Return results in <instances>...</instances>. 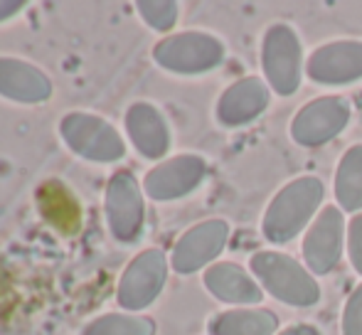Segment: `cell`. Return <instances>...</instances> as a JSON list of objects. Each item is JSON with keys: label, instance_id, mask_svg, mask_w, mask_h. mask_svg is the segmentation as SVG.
<instances>
[{"label": "cell", "instance_id": "3957f363", "mask_svg": "<svg viewBox=\"0 0 362 335\" xmlns=\"http://www.w3.org/2000/svg\"><path fill=\"white\" fill-rule=\"evenodd\" d=\"M153 59L165 72L195 77L217 69L227 59V47L219 37L202 30L168 35L153 47Z\"/></svg>", "mask_w": 362, "mask_h": 335}, {"label": "cell", "instance_id": "8992f818", "mask_svg": "<svg viewBox=\"0 0 362 335\" xmlns=\"http://www.w3.org/2000/svg\"><path fill=\"white\" fill-rule=\"evenodd\" d=\"M62 139L76 155L96 163H114L124 158L126 146L109 121L91 114H69L62 119Z\"/></svg>", "mask_w": 362, "mask_h": 335}, {"label": "cell", "instance_id": "30bf717a", "mask_svg": "<svg viewBox=\"0 0 362 335\" xmlns=\"http://www.w3.org/2000/svg\"><path fill=\"white\" fill-rule=\"evenodd\" d=\"M207 177V160L195 153L173 155L156 165L144 180V190L151 200L170 202L195 192Z\"/></svg>", "mask_w": 362, "mask_h": 335}, {"label": "cell", "instance_id": "9c48e42d", "mask_svg": "<svg viewBox=\"0 0 362 335\" xmlns=\"http://www.w3.org/2000/svg\"><path fill=\"white\" fill-rule=\"evenodd\" d=\"M305 74L320 86H345L362 79V40H333L305 59Z\"/></svg>", "mask_w": 362, "mask_h": 335}, {"label": "cell", "instance_id": "2e32d148", "mask_svg": "<svg viewBox=\"0 0 362 335\" xmlns=\"http://www.w3.org/2000/svg\"><path fill=\"white\" fill-rule=\"evenodd\" d=\"M52 94L49 79L23 59L0 57V96L23 104H40Z\"/></svg>", "mask_w": 362, "mask_h": 335}, {"label": "cell", "instance_id": "6da1fadb", "mask_svg": "<svg viewBox=\"0 0 362 335\" xmlns=\"http://www.w3.org/2000/svg\"><path fill=\"white\" fill-rule=\"evenodd\" d=\"M325 200V185L315 175H300L286 182L272 197L262 220V235L269 245H288L313 225Z\"/></svg>", "mask_w": 362, "mask_h": 335}, {"label": "cell", "instance_id": "8fae6325", "mask_svg": "<svg viewBox=\"0 0 362 335\" xmlns=\"http://www.w3.org/2000/svg\"><path fill=\"white\" fill-rule=\"evenodd\" d=\"M168 281V257L160 249L141 252L119 281V303L129 311L148 308Z\"/></svg>", "mask_w": 362, "mask_h": 335}, {"label": "cell", "instance_id": "5b68a950", "mask_svg": "<svg viewBox=\"0 0 362 335\" xmlns=\"http://www.w3.org/2000/svg\"><path fill=\"white\" fill-rule=\"evenodd\" d=\"M350 119H353V106L345 96H318L300 106L298 114L291 119L288 131L296 146L320 148L338 139L348 129Z\"/></svg>", "mask_w": 362, "mask_h": 335}, {"label": "cell", "instance_id": "9a60e30c", "mask_svg": "<svg viewBox=\"0 0 362 335\" xmlns=\"http://www.w3.org/2000/svg\"><path fill=\"white\" fill-rule=\"evenodd\" d=\"M126 131L144 158L158 160L170 151V129L165 116L148 101H139L126 111Z\"/></svg>", "mask_w": 362, "mask_h": 335}, {"label": "cell", "instance_id": "7c38bea8", "mask_svg": "<svg viewBox=\"0 0 362 335\" xmlns=\"http://www.w3.org/2000/svg\"><path fill=\"white\" fill-rule=\"evenodd\" d=\"M229 225L224 220H205L190 227L173 247L170 264L177 274H195L200 269H210L229 242Z\"/></svg>", "mask_w": 362, "mask_h": 335}, {"label": "cell", "instance_id": "44dd1931", "mask_svg": "<svg viewBox=\"0 0 362 335\" xmlns=\"http://www.w3.org/2000/svg\"><path fill=\"white\" fill-rule=\"evenodd\" d=\"M136 8H139L141 18L158 33H170L173 25L177 23V3H173V0H153V3L144 0Z\"/></svg>", "mask_w": 362, "mask_h": 335}, {"label": "cell", "instance_id": "cb8c5ba5", "mask_svg": "<svg viewBox=\"0 0 362 335\" xmlns=\"http://www.w3.org/2000/svg\"><path fill=\"white\" fill-rule=\"evenodd\" d=\"M276 335H323L315 326H310V323H293V326L284 328V331H279Z\"/></svg>", "mask_w": 362, "mask_h": 335}, {"label": "cell", "instance_id": "52a82bcc", "mask_svg": "<svg viewBox=\"0 0 362 335\" xmlns=\"http://www.w3.org/2000/svg\"><path fill=\"white\" fill-rule=\"evenodd\" d=\"M348 240V225H345L343 210L335 205H325L305 230L303 237V261L310 274H330L340 264Z\"/></svg>", "mask_w": 362, "mask_h": 335}, {"label": "cell", "instance_id": "4fadbf2b", "mask_svg": "<svg viewBox=\"0 0 362 335\" xmlns=\"http://www.w3.org/2000/svg\"><path fill=\"white\" fill-rule=\"evenodd\" d=\"M272 104V89L262 77H242L217 99L215 116L224 129H239L257 121Z\"/></svg>", "mask_w": 362, "mask_h": 335}, {"label": "cell", "instance_id": "e0dca14e", "mask_svg": "<svg viewBox=\"0 0 362 335\" xmlns=\"http://www.w3.org/2000/svg\"><path fill=\"white\" fill-rule=\"evenodd\" d=\"M37 205H40L42 217L54 230L64 232V235L79 232V225H81L79 202H76L74 192L69 190L64 182H59V180L42 182L37 190Z\"/></svg>", "mask_w": 362, "mask_h": 335}, {"label": "cell", "instance_id": "ac0fdd59", "mask_svg": "<svg viewBox=\"0 0 362 335\" xmlns=\"http://www.w3.org/2000/svg\"><path fill=\"white\" fill-rule=\"evenodd\" d=\"M279 318L267 308H232L210 318V335H276Z\"/></svg>", "mask_w": 362, "mask_h": 335}, {"label": "cell", "instance_id": "5bb4252c", "mask_svg": "<svg viewBox=\"0 0 362 335\" xmlns=\"http://www.w3.org/2000/svg\"><path fill=\"white\" fill-rule=\"evenodd\" d=\"M205 288L222 303L232 306H257L264 301V288L259 281L234 261H217L205 269Z\"/></svg>", "mask_w": 362, "mask_h": 335}, {"label": "cell", "instance_id": "ffe728a7", "mask_svg": "<svg viewBox=\"0 0 362 335\" xmlns=\"http://www.w3.org/2000/svg\"><path fill=\"white\" fill-rule=\"evenodd\" d=\"M81 335H156V323L134 313H109L89 323Z\"/></svg>", "mask_w": 362, "mask_h": 335}, {"label": "cell", "instance_id": "d4e9b609", "mask_svg": "<svg viewBox=\"0 0 362 335\" xmlns=\"http://www.w3.org/2000/svg\"><path fill=\"white\" fill-rule=\"evenodd\" d=\"M20 8H23V3H20V0H8V3H0V23H3V20H8V18H13Z\"/></svg>", "mask_w": 362, "mask_h": 335}, {"label": "cell", "instance_id": "ba28073f", "mask_svg": "<svg viewBox=\"0 0 362 335\" xmlns=\"http://www.w3.org/2000/svg\"><path fill=\"white\" fill-rule=\"evenodd\" d=\"M106 220L119 242H136L146 225L144 192L131 170H119L106 187Z\"/></svg>", "mask_w": 362, "mask_h": 335}, {"label": "cell", "instance_id": "7402d4cb", "mask_svg": "<svg viewBox=\"0 0 362 335\" xmlns=\"http://www.w3.org/2000/svg\"><path fill=\"white\" fill-rule=\"evenodd\" d=\"M340 331H343V335H362V283L345 301Z\"/></svg>", "mask_w": 362, "mask_h": 335}, {"label": "cell", "instance_id": "d6986e66", "mask_svg": "<svg viewBox=\"0 0 362 335\" xmlns=\"http://www.w3.org/2000/svg\"><path fill=\"white\" fill-rule=\"evenodd\" d=\"M333 190L340 210L350 212V215H360L362 212V143L350 146L343 153L338 168H335Z\"/></svg>", "mask_w": 362, "mask_h": 335}, {"label": "cell", "instance_id": "7a4b0ae2", "mask_svg": "<svg viewBox=\"0 0 362 335\" xmlns=\"http://www.w3.org/2000/svg\"><path fill=\"white\" fill-rule=\"evenodd\" d=\"M252 276L276 301L293 308H310L320 301V286L313 274L291 254L264 249L249 259Z\"/></svg>", "mask_w": 362, "mask_h": 335}, {"label": "cell", "instance_id": "603a6c76", "mask_svg": "<svg viewBox=\"0 0 362 335\" xmlns=\"http://www.w3.org/2000/svg\"><path fill=\"white\" fill-rule=\"evenodd\" d=\"M348 257H350V264L353 269L362 276V212L360 215H353L348 222Z\"/></svg>", "mask_w": 362, "mask_h": 335}, {"label": "cell", "instance_id": "277c9868", "mask_svg": "<svg viewBox=\"0 0 362 335\" xmlns=\"http://www.w3.org/2000/svg\"><path fill=\"white\" fill-rule=\"evenodd\" d=\"M262 72L269 89L279 96H293L303 82V42L288 23H274L262 37Z\"/></svg>", "mask_w": 362, "mask_h": 335}]
</instances>
